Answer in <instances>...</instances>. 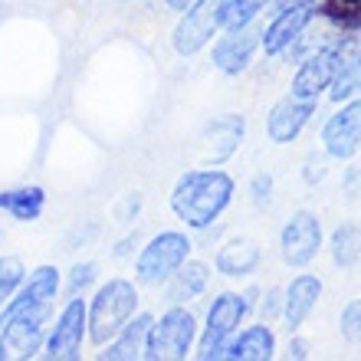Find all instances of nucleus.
<instances>
[{"label": "nucleus", "instance_id": "obj_17", "mask_svg": "<svg viewBox=\"0 0 361 361\" xmlns=\"http://www.w3.org/2000/svg\"><path fill=\"white\" fill-rule=\"evenodd\" d=\"M59 293V269L56 267H39L30 273L27 283H20V289L10 295L7 309H33V305H53ZM0 305V309H4Z\"/></svg>", "mask_w": 361, "mask_h": 361}, {"label": "nucleus", "instance_id": "obj_30", "mask_svg": "<svg viewBox=\"0 0 361 361\" xmlns=\"http://www.w3.org/2000/svg\"><path fill=\"white\" fill-rule=\"evenodd\" d=\"M325 171H329V154H319V152H312V154H309V158H305L302 180H305V184H319V180L325 178Z\"/></svg>", "mask_w": 361, "mask_h": 361}, {"label": "nucleus", "instance_id": "obj_25", "mask_svg": "<svg viewBox=\"0 0 361 361\" xmlns=\"http://www.w3.org/2000/svg\"><path fill=\"white\" fill-rule=\"evenodd\" d=\"M332 99L335 102H345V99H352L355 92H361V47L355 49L352 56L342 59V66H338V73H335L332 79Z\"/></svg>", "mask_w": 361, "mask_h": 361}, {"label": "nucleus", "instance_id": "obj_22", "mask_svg": "<svg viewBox=\"0 0 361 361\" xmlns=\"http://www.w3.org/2000/svg\"><path fill=\"white\" fill-rule=\"evenodd\" d=\"M210 283V269L204 263H180L178 273L168 279V302L171 305H184V302H194Z\"/></svg>", "mask_w": 361, "mask_h": 361}, {"label": "nucleus", "instance_id": "obj_4", "mask_svg": "<svg viewBox=\"0 0 361 361\" xmlns=\"http://www.w3.org/2000/svg\"><path fill=\"white\" fill-rule=\"evenodd\" d=\"M190 243L188 233H180V230H161V233H154L145 250L138 253L135 259V279L142 286H164L178 273V267L184 259L190 257Z\"/></svg>", "mask_w": 361, "mask_h": 361}, {"label": "nucleus", "instance_id": "obj_2", "mask_svg": "<svg viewBox=\"0 0 361 361\" xmlns=\"http://www.w3.org/2000/svg\"><path fill=\"white\" fill-rule=\"evenodd\" d=\"M135 309H138V289H135V283H128V279H109L105 286H99V293L86 305L89 342L105 348L115 335L122 332V325L135 315Z\"/></svg>", "mask_w": 361, "mask_h": 361}, {"label": "nucleus", "instance_id": "obj_31", "mask_svg": "<svg viewBox=\"0 0 361 361\" xmlns=\"http://www.w3.org/2000/svg\"><path fill=\"white\" fill-rule=\"evenodd\" d=\"M250 194H253V204H259V207H263V204L269 200V194H273V178H269L267 171L257 174V178H253V184H250Z\"/></svg>", "mask_w": 361, "mask_h": 361}, {"label": "nucleus", "instance_id": "obj_24", "mask_svg": "<svg viewBox=\"0 0 361 361\" xmlns=\"http://www.w3.org/2000/svg\"><path fill=\"white\" fill-rule=\"evenodd\" d=\"M273 0H217V17L220 30L230 27H243L250 20L259 17V10H267Z\"/></svg>", "mask_w": 361, "mask_h": 361}, {"label": "nucleus", "instance_id": "obj_5", "mask_svg": "<svg viewBox=\"0 0 361 361\" xmlns=\"http://www.w3.org/2000/svg\"><path fill=\"white\" fill-rule=\"evenodd\" d=\"M194 335H197V319L171 305L161 319H154L152 329H148V342H145V358L152 361H178L188 358L190 345H194Z\"/></svg>", "mask_w": 361, "mask_h": 361}, {"label": "nucleus", "instance_id": "obj_18", "mask_svg": "<svg viewBox=\"0 0 361 361\" xmlns=\"http://www.w3.org/2000/svg\"><path fill=\"white\" fill-rule=\"evenodd\" d=\"M276 355V335L269 325H250L233 335L224 348V358L233 361H269Z\"/></svg>", "mask_w": 361, "mask_h": 361}, {"label": "nucleus", "instance_id": "obj_8", "mask_svg": "<svg viewBox=\"0 0 361 361\" xmlns=\"http://www.w3.org/2000/svg\"><path fill=\"white\" fill-rule=\"evenodd\" d=\"M315 10H319L315 0H293V4L276 10L273 23L259 37V47L267 49V56H279V53L293 47L295 39L305 33V27L315 20Z\"/></svg>", "mask_w": 361, "mask_h": 361}, {"label": "nucleus", "instance_id": "obj_20", "mask_svg": "<svg viewBox=\"0 0 361 361\" xmlns=\"http://www.w3.org/2000/svg\"><path fill=\"white\" fill-rule=\"evenodd\" d=\"M259 247L257 240H247V237H237L224 243L217 250V257H214V267H217L220 276H230V279H237V276H250L253 269L259 267Z\"/></svg>", "mask_w": 361, "mask_h": 361}, {"label": "nucleus", "instance_id": "obj_7", "mask_svg": "<svg viewBox=\"0 0 361 361\" xmlns=\"http://www.w3.org/2000/svg\"><path fill=\"white\" fill-rule=\"evenodd\" d=\"M319 247H322V224H319L312 210H299V214L286 220L283 233H279V253H283L286 267H309L315 253H319Z\"/></svg>", "mask_w": 361, "mask_h": 361}, {"label": "nucleus", "instance_id": "obj_27", "mask_svg": "<svg viewBox=\"0 0 361 361\" xmlns=\"http://www.w3.org/2000/svg\"><path fill=\"white\" fill-rule=\"evenodd\" d=\"M23 276H27L23 259H20V257H0V305L7 302L10 295L20 289Z\"/></svg>", "mask_w": 361, "mask_h": 361}, {"label": "nucleus", "instance_id": "obj_1", "mask_svg": "<svg viewBox=\"0 0 361 361\" xmlns=\"http://www.w3.org/2000/svg\"><path fill=\"white\" fill-rule=\"evenodd\" d=\"M233 200V178L220 168L180 174L171 190V210L190 230H207Z\"/></svg>", "mask_w": 361, "mask_h": 361}, {"label": "nucleus", "instance_id": "obj_26", "mask_svg": "<svg viewBox=\"0 0 361 361\" xmlns=\"http://www.w3.org/2000/svg\"><path fill=\"white\" fill-rule=\"evenodd\" d=\"M322 13L332 17L342 30L361 27V0H322Z\"/></svg>", "mask_w": 361, "mask_h": 361}, {"label": "nucleus", "instance_id": "obj_9", "mask_svg": "<svg viewBox=\"0 0 361 361\" xmlns=\"http://www.w3.org/2000/svg\"><path fill=\"white\" fill-rule=\"evenodd\" d=\"M82 338H86V302L73 295L66 309L59 312L53 332L43 342V355L56 361H73L82 355Z\"/></svg>", "mask_w": 361, "mask_h": 361}, {"label": "nucleus", "instance_id": "obj_34", "mask_svg": "<svg viewBox=\"0 0 361 361\" xmlns=\"http://www.w3.org/2000/svg\"><path fill=\"white\" fill-rule=\"evenodd\" d=\"M171 10H178V13H184V10H190V7H197L200 0H164Z\"/></svg>", "mask_w": 361, "mask_h": 361}, {"label": "nucleus", "instance_id": "obj_3", "mask_svg": "<svg viewBox=\"0 0 361 361\" xmlns=\"http://www.w3.org/2000/svg\"><path fill=\"white\" fill-rule=\"evenodd\" d=\"M53 305H33V309H0V361L33 358L43 348L47 319Z\"/></svg>", "mask_w": 361, "mask_h": 361}, {"label": "nucleus", "instance_id": "obj_23", "mask_svg": "<svg viewBox=\"0 0 361 361\" xmlns=\"http://www.w3.org/2000/svg\"><path fill=\"white\" fill-rule=\"evenodd\" d=\"M332 263L338 269H352L358 267L361 259V227L355 224H342V227L332 233Z\"/></svg>", "mask_w": 361, "mask_h": 361}, {"label": "nucleus", "instance_id": "obj_10", "mask_svg": "<svg viewBox=\"0 0 361 361\" xmlns=\"http://www.w3.org/2000/svg\"><path fill=\"white\" fill-rule=\"evenodd\" d=\"M345 59V47L342 43H332V47H322L315 49L312 56H305L302 63H299V69H295L293 76V95H302V99H319V95L325 92V89L332 86L335 73H338V66H342Z\"/></svg>", "mask_w": 361, "mask_h": 361}, {"label": "nucleus", "instance_id": "obj_12", "mask_svg": "<svg viewBox=\"0 0 361 361\" xmlns=\"http://www.w3.org/2000/svg\"><path fill=\"white\" fill-rule=\"evenodd\" d=\"M220 30V17H217V0H200L197 7L184 10L178 30H174V49L180 56H194L197 49H204L214 39V33Z\"/></svg>", "mask_w": 361, "mask_h": 361}, {"label": "nucleus", "instance_id": "obj_33", "mask_svg": "<svg viewBox=\"0 0 361 361\" xmlns=\"http://www.w3.org/2000/svg\"><path fill=\"white\" fill-rule=\"evenodd\" d=\"M289 358H309V345L302 342V338H293V342H289Z\"/></svg>", "mask_w": 361, "mask_h": 361}, {"label": "nucleus", "instance_id": "obj_13", "mask_svg": "<svg viewBox=\"0 0 361 361\" xmlns=\"http://www.w3.org/2000/svg\"><path fill=\"white\" fill-rule=\"evenodd\" d=\"M322 145L329 158H338V161H348L355 152L361 148V99L355 102H345V109L325 122L322 128Z\"/></svg>", "mask_w": 361, "mask_h": 361}, {"label": "nucleus", "instance_id": "obj_11", "mask_svg": "<svg viewBox=\"0 0 361 361\" xmlns=\"http://www.w3.org/2000/svg\"><path fill=\"white\" fill-rule=\"evenodd\" d=\"M259 37H263V30H259L257 20H250L243 27H230L227 33L214 43V66H217L220 73H227V76H240V73L253 63Z\"/></svg>", "mask_w": 361, "mask_h": 361}, {"label": "nucleus", "instance_id": "obj_19", "mask_svg": "<svg viewBox=\"0 0 361 361\" xmlns=\"http://www.w3.org/2000/svg\"><path fill=\"white\" fill-rule=\"evenodd\" d=\"M152 322H154V319L148 312L132 315V319L122 325V332L109 342V352H102V358H109V361L145 358V342H148V329H152Z\"/></svg>", "mask_w": 361, "mask_h": 361}, {"label": "nucleus", "instance_id": "obj_35", "mask_svg": "<svg viewBox=\"0 0 361 361\" xmlns=\"http://www.w3.org/2000/svg\"><path fill=\"white\" fill-rule=\"evenodd\" d=\"M286 4H293V0H273V7L279 10V7H286Z\"/></svg>", "mask_w": 361, "mask_h": 361}, {"label": "nucleus", "instance_id": "obj_6", "mask_svg": "<svg viewBox=\"0 0 361 361\" xmlns=\"http://www.w3.org/2000/svg\"><path fill=\"white\" fill-rule=\"evenodd\" d=\"M250 312V302L237 293H220L207 309V325H204V335H200V348L197 358L200 361H214L224 358V348L233 335L240 332V325Z\"/></svg>", "mask_w": 361, "mask_h": 361}, {"label": "nucleus", "instance_id": "obj_16", "mask_svg": "<svg viewBox=\"0 0 361 361\" xmlns=\"http://www.w3.org/2000/svg\"><path fill=\"white\" fill-rule=\"evenodd\" d=\"M286 299H283V319L289 325V332H295L299 325L312 315L315 302L322 299V283L319 276H309V273H299L293 283L286 286Z\"/></svg>", "mask_w": 361, "mask_h": 361}, {"label": "nucleus", "instance_id": "obj_28", "mask_svg": "<svg viewBox=\"0 0 361 361\" xmlns=\"http://www.w3.org/2000/svg\"><path fill=\"white\" fill-rule=\"evenodd\" d=\"M342 335L348 342H361V299H352L342 309Z\"/></svg>", "mask_w": 361, "mask_h": 361}, {"label": "nucleus", "instance_id": "obj_29", "mask_svg": "<svg viewBox=\"0 0 361 361\" xmlns=\"http://www.w3.org/2000/svg\"><path fill=\"white\" fill-rule=\"evenodd\" d=\"M95 276H99V267H95V263H79V267H73V276H69V293L73 295L86 293L89 286L95 283Z\"/></svg>", "mask_w": 361, "mask_h": 361}, {"label": "nucleus", "instance_id": "obj_21", "mask_svg": "<svg viewBox=\"0 0 361 361\" xmlns=\"http://www.w3.org/2000/svg\"><path fill=\"white\" fill-rule=\"evenodd\" d=\"M43 207H47V190L37 188V184L0 190V210L10 214L13 220H20V224H33V220H39Z\"/></svg>", "mask_w": 361, "mask_h": 361}, {"label": "nucleus", "instance_id": "obj_32", "mask_svg": "<svg viewBox=\"0 0 361 361\" xmlns=\"http://www.w3.org/2000/svg\"><path fill=\"white\" fill-rule=\"evenodd\" d=\"M283 312V293L279 289H269L267 293V302H263V319H276V315Z\"/></svg>", "mask_w": 361, "mask_h": 361}, {"label": "nucleus", "instance_id": "obj_14", "mask_svg": "<svg viewBox=\"0 0 361 361\" xmlns=\"http://www.w3.org/2000/svg\"><path fill=\"white\" fill-rule=\"evenodd\" d=\"M319 99H302V95H286L269 109L267 118V135L273 145H289L299 138V132L305 128V122L312 118Z\"/></svg>", "mask_w": 361, "mask_h": 361}, {"label": "nucleus", "instance_id": "obj_15", "mask_svg": "<svg viewBox=\"0 0 361 361\" xmlns=\"http://www.w3.org/2000/svg\"><path fill=\"white\" fill-rule=\"evenodd\" d=\"M243 132H247V122H243V115H220L214 122L204 128L200 135V154H204V161L210 164H220L227 161L230 154L237 152V145L243 142Z\"/></svg>", "mask_w": 361, "mask_h": 361}]
</instances>
